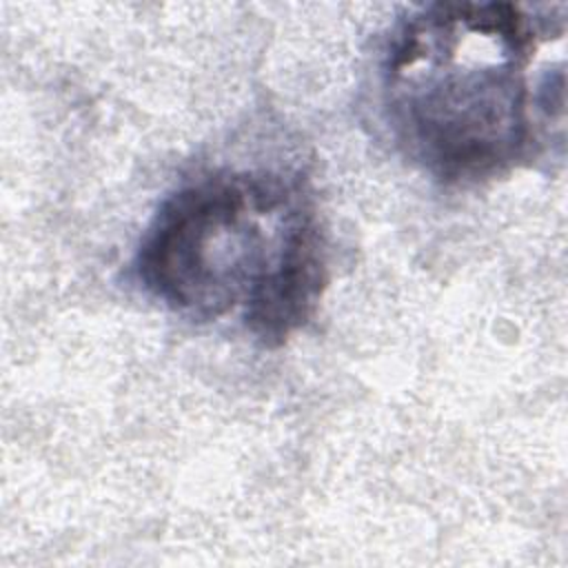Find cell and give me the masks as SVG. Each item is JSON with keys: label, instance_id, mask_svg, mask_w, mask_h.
Masks as SVG:
<instances>
[{"label": "cell", "instance_id": "1", "mask_svg": "<svg viewBox=\"0 0 568 568\" xmlns=\"http://www.w3.org/2000/svg\"><path fill=\"white\" fill-rule=\"evenodd\" d=\"M564 18L513 2H435L386 47L379 98L395 146L446 184H477L537 160L564 129Z\"/></svg>", "mask_w": 568, "mask_h": 568}, {"label": "cell", "instance_id": "2", "mask_svg": "<svg viewBox=\"0 0 568 568\" xmlns=\"http://www.w3.org/2000/svg\"><path fill=\"white\" fill-rule=\"evenodd\" d=\"M142 291L191 322L237 315L266 348L315 315L326 235L308 184L277 169H215L171 191L133 255Z\"/></svg>", "mask_w": 568, "mask_h": 568}]
</instances>
